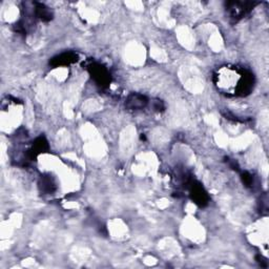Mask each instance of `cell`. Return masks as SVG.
<instances>
[{"label": "cell", "instance_id": "obj_1", "mask_svg": "<svg viewBox=\"0 0 269 269\" xmlns=\"http://www.w3.org/2000/svg\"><path fill=\"white\" fill-rule=\"evenodd\" d=\"M245 69L224 67L215 74V83L221 92L235 95Z\"/></svg>", "mask_w": 269, "mask_h": 269}, {"label": "cell", "instance_id": "obj_2", "mask_svg": "<svg viewBox=\"0 0 269 269\" xmlns=\"http://www.w3.org/2000/svg\"><path fill=\"white\" fill-rule=\"evenodd\" d=\"M87 69L89 74H91L92 78L95 80V82L101 87L108 86L111 82V74L108 72L107 68L103 66L99 65V63L93 62L87 67Z\"/></svg>", "mask_w": 269, "mask_h": 269}, {"label": "cell", "instance_id": "obj_3", "mask_svg": "<svg viewBox=\"0 0 269 269\" xmlns=\"http://www.w3.org/2000/svg\"><path fill=\"white\" fill-rule=\"evenodd\" d=\"M258 2H241V1H230L226 3V10L228 11L229 15L235 20L244 17L248 12H251Z\"/></svg>", "mask_w": 269, "mask_h": 269}, {"label": "cell", "instance_id": "obj_4", "mask_svg": "<svg viewBox=\"0 0 269 269\" xmlns=\"http://www.w3.org/2000/svg\"><path fill=\"white\" fill-rule=\"evenodd\" d=\"M188 187H189V195L191 200H193L197 205H199L201 207L206 206L208 204V195L206 193V190L203 188L202 185L200 183H198L196 181L190 180L188 182Z\"/></svg>", "mask_w": 269, "mask_h": 269}, {"label": "cell", "instance_id": "obj_5", "mask_svg": "<svg viewBox=\"0 0 269 269\" xmlns=\"http://www.w3.org/2000/svg\"><path fill=\"white\" fill-rule=\"evenodd\" d=\"M147 103H149V100L143 95L140 94H132L130 95V97L127 98L125 106L130 110L133 111H138V110H142L144 108Z\"/></svg>", "mask_w": 269, "mask_h": 269}, {"label": "cell", "instance_id": "obj_6", "mask_svg": "<svg viewBox=\"0 0 269 269\" xmlns=\"http://www.w3.org/2000/svg\"><path fill=\"white\" fill-rule=\"evenodd\" d=\"M78 60V56L73 52H66L58 56L54 57V58L50 61V65L53 67H62L68 66Z\"/></svg>", "mask_w": 269, "mask_h": 269}, {"label": "cell", "instance_id": "obj_7", "mask_svg": "<svg viewBox=\"0 0 269 269\" xmlns=\"http://www.w3.org/2000/svg\"><path fill=\"white\" fill-rule=\"evenodd\" d=\"M34 4H35V6H34L35 18L40 19V20H42V21H50V19H52V17H53L52 12H50V9L47 8L46 5L42 3H38V2H35Z\"/></svg>", "mask_w": 269, "mask_h": 269}, {"label": "cell", "instance_id": "obj_8", "mask_svg": "<svg viewBox=\"0 0 269 269\" xmlns=\"http://www.w3.org/2000/svg\"><path fill=\"white\" fill-rule=\"evenodd\" d=\"M39 186H40L41 191H43V193H46V194H52L53 191L56 189V184L53 179L50 176H44L41 178Z\"/></svg>", "mask_w": 269, "mask_h": 269}, {"label": "cell", "instance_id": "obj_9", "mask_svg": "<svg viewBox=\"0 0 269 269\" xmlns=\"http://www.w3.org/2000/svg\"><path fill=\"white\" fill-rule=\"evenodd\" d=\"M242 180L243 183L245 184L247 187H252L253 186V177L249 174V172H243L242 174Z\"/></svg>", "mask_w": 269, "mask_h": 269}]
</instances>
